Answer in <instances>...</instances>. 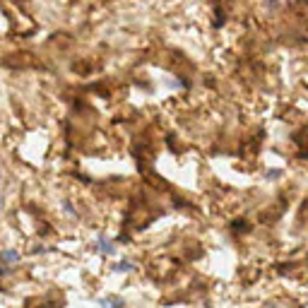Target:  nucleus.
Masks as SVG:
<instances>
[{
    "mask_svg": "<svg viewBox=\"0 0 308 308\" xmlns=\"http://www.w3.org/2000/svg\"><path fill=\"white\" fill-rule=\"evenodd\" d=\"M3 275H5V265L0 263V277H3Z\"/></svg>",
    "mask_w": 308,
    "mask_h": 308,
    "instance_id": "obj_4",
    "label": "nucleus"
},
{
    "mask_svg": "<svg viewBox=\"0 0 308 308\" xmlns=\"http://www.w3.org/2000/svg\"><path fill=\"white\" fill-rule=\"evenodd\" d=\"M99 246L101 248H104V253H116V248H113V243L111 241H106V239H104V236H99Z\"/></svg>",
    "mask_w": 308,
    "mask_h": 308,
    "instance_id": "obj_2",
    "label": "nucleus"
},
{
    "mask_svg": "<svg viewBox=\"0 0 308 308\" xmlns=\"http://www.w3.org/2000/svg\"><path fill=\"white\" fill-rule=\"evenodd\" d=\"M0 263H20V251H0Z\"/></svg>",
    "mask_w": 308,
    "mask_h": 308,
    "instance_id": "obj_1",
    "label": "nucleus"
},
{
    "mask_svg": "<svg viewBox=\"0 0 308 308\" xmlns=\"http://www.w3.org/2000/svg\"><path fill=\"white\" fill-rule=\"evenodd\" d=\"M113 270H121V272H128V270H132V265H130V263H118V265H113Z\"/></svg>",
    "mask_w": 308,
    "mask_h": 308,
    "instance_id": "obj_3",
    "label": "nucleus"
}]
</instances>
